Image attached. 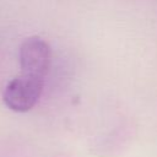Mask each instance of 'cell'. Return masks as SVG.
Instances as JSON below:
<instances>
[{
  "label": "cell",
  "mask_w": 157,
  "mask_h": 157,
  "mask_svg": "<svg viewBox=\"0 0 157 157\" xmlns=\"http://www.w3.org/2000/svg\"><path fill=\"white\" fill-rule=\"evenodd\" d=\"M20 63L22 74L44 80L50 66V47L38 37L26 39L20 49Z\"/></svg>",
  "instance_id": "7a4b0ae2"
},
{
  "label": "cell",
  "mask_w": 157,
  "mask_h": 157,
  "mask_svg": "<svg viewBox=\"0 0 157 157\" xmlns=\"http://www.w3.org/2000/svg\"><path fill=\"white\" fill-rule=\"evenodd\" d=\"M43 78L21 74L5 88L4 102L13 112H27L36 105L42 91Z\"/></svg>",
  "instance_id": "6da1fadb"
}]
</instances>
